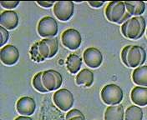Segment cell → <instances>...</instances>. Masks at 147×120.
Instances as JSON below:
<instances>
[{
  "label": "cell",
  "mask_w": 147,
  "mask_h": 120,
  "mask_svg": "<svg viewBox=\"0 0 147 120\" xmlns=\"http://www.w3.org/2000/svg\"><path fill=\"white\" fill-rule=\"evenodd\" d=\"M66 120H86L84 115L79 109H72L69 111L66 115Z\"/></svg>",
  "instance_id": "24"
},
{
  "label": "cell",
  "mask_w": 147,
  "mask_h": 120,
  "mask_svg": "<svg viewBox=\"0 0 147 120\" xmlns=\"http://www.w3.org/2000/svg\"><path fill=\"white\" fill-rule=\"evenodd\" d=\"M16 109L18 113L23 116H30L34 114L36 109V103L34 99L30 97H22L16 103Z\"/></svg>",
  "instance_id": "12"
},
{
  "label": "cell",
  "mask_w": 147,
  "mask_h": 120,
  "mask_svg": "<svg viewBox=\"0 0 147 120\" xmlns=\"http://www.w3.org/2000/svg\"><path fill=\"white\" fill-rule=\"evenodd\" d=\"M66 66H67V69L70 74H77L82 66V58L75 54H71L67 58Z\"/></svg>",
  "instance_id": "19"
},
{
  "label": "cell",
  "mask_w": 147,
  "mask_h": 120,
  "mask_svg": "<svg viewBox=\"0 0 147 120\" xmlns=\"http://www.w3.org/2000/svg\"><path fill=\"white\" fill-rule=\"evenodd\" d=\"M42 80L44 86L48 91H54L59 89L63 83L62 75L53 69L43 72Z\"/></svg>",
  "instance_id": "9"
},
{
  "label": "cell",
  "mask_w": 147,
  "mask_h": 120,
  "mask_svg": "<svg viewBox=\"0 0 147 120\" xmlns=\"http://www.w3.org/2000/svg\"><path fill=\"white\" fill-rule=\"evenodd\" d=\"M143 111L137 105L129 106L125 113V120H142Z\"/></svg>",
  "instance_id": "20"
},
{
  "label": "cell",
  "mask_w": 147,
  "mask_h": 120,
  "mask_svg": "<svg viewBox=\"0 0 147 120\" xmlns=\"http://www.w3.org/2000/svg\"><path fill=\"white\" fill-rule=\"evenodd\" d=\"M45 41L47 43V44L49 45L50 48V58H53L54 56L56 55V54L58 53L59 50V43H58V39L54 38H45Z\"/></svg>",
  "instance_id": "23"
},
{
  "label": "cell",
  "mask_w": 147,
  "mask_h": 120,
  "mask_svg": "<svg viewBox=\"0 0 147 120\" xmlns=\"http://www.w3.org/2000/svg\"><path fill=\"white\" fill-rule=\"evenodd\" d=\"M61 41L63 45L67 48L70 50H76L82 44V37L78 30L74 28H69L62 34Z\"/></svg>",
  "instance_id": "8"
},
{
  "label": "cell",
  "mask_w": 147,
  "mask_h": 120,
  "mask_svg": "<svg viewBox=\"0 0 147 120\" xmlns=\"http://www.w3.org/2000/svg\"><path fill=\"white\" fill-rule=\"evenodd\" d=\"M53 100L55 104L62 111H69L74 105V96L72 93L66 88H60L54 93Z\"/></svg>",
  "instance_id": "5"
},
{
  "label": "cell",
  "mask_w": 147,
  "mask_h": 120,
  "mask_svg": "<svg viewBox=\"0 0 147 120\" xmlns=\"http://www.w3.org/2000/svg\"><path fill=\"white\" fill-rule=\"evenodd\" d=\"M101 99L105 104L117 105L123 100L124 93L121 88L116 84L111 83L103 87L100 93Z\"/></svg>",
  "instance_id": "4"
},
{
  "label": "cell",
  "mask_w": 147,
  "mask_h": 120,
  "mask_svg": "<svg viewBox=\"0 0 147 120\" xmlns=\"http://www.w3.org/2000/svg\"><path fill=\"white\" fill-rule=\"evenodd\" d=\"M0 59L3 64L8 66L14 65L19 59L18 49L11 44L3 46L0 49Z\"/></svg>",
  "instance_id": "10"
},
{
  "label": "cell",
  "mask_w": 147,
  "mask_h": 120,
  "mask_svg": "<svg viewBox=\"0 0 147 120\" xmlns=\"http://www.w3.org/2000/svg\"><path fill=\"white\" fill-rule=\"evenodd\" d=\"M125 3L131 16H141L146 10V3L143 1H126Z\"/></svg>",
  "instance_id": "17"
},
{
  "label": "cell",
  "mask_w": 147,
  "mask_h": 120,
  "mask_svg": "<svg viewBox=\"0 0 147 120\" xmlns=\"http://www.w3.org/2000/svg\"><path fill=\"white\" fill-rule=\"evenodd\" d=\"M42 76H43V72H39L33 78V86L36 89L37 91L40 93H47L49 92L44 86L43 80H42Z\"/></svg>",
  "instance_id": "21"
},
{
  "label": "cell",
  "mask_w": 147,
  "mask_h": 120,
  "mask_svg": "<svg viewBox=\"0 0 147 120\" xmlns=\"http://www.w3.org/2000/svg\"><path fill=\"white\" fill-rule=\"evenodd\" d=\"M74 5L72 1H59L54 5V13L59 20L66 22L72 18Z\"/></svg>",
  "instance_id": "7"
},
{
  "label": "cell",
  "mask_w": 147,
  "mask_h": 120,
  "mask_svg": "<svg viewBox=\"0 0 147 120\" xmlns=\"http://www.w3.org/2000/svg\"><path fill=\"white\" fill-rule=\"evenodd\" d=\"M14 120H34L33 119L28 117V116H19L18 118H16Z\"/></svg>",
  "instance_id": "30"
},
{
  "label": "cell",
  "mask_w": 147,
  "mask_h": 120,
  "mask_svg": "<svg viewBox=\"0 0 147 120\" xmlns=\"http://www.w3.org/2000/svg\"><path fill=\"white\" fill-rule=\"evenodd\" d=\"M77 85H84V87H90L94 83V74L88 68L82 69L76 76Z\"/></svg>",
  "instance_id": "18"
},
{
  "label": "cell",
  "mask_w": 147,
  "mask_h": 120,
  "mask_svg": "<svg viewBox=\"0 0 147 120\" xmlns=\"http://www.w3.org/2000/svg\"><path fill=\"white\" fill-rule=\"evenodd\" d=\"M38 33L43 38H54L58 34V23L54 18L47 16L41 19L38 24Z\"/></svg>",
  "instance_id": "6"
},
{
  "label": "cell",
  "mask_w": 147,
  "mask_h": 120,
  "mask_svg": "<svg viewBox=\"0 0 147 120\" xmlns=\"http://www.w3.org/2000/svg\"><path fill=\"white\" fill-rule=\"evenodd\" d=\"M38 50H39L40 55L42 56L43 58H45V59L50 58V54H51L50 48L47 44V43L45 41V39L38 42Z\"/></svg>",
  "instance_id": "22"
},
{
  "label": "cell",
  "mask_w": 147,
  "mask_h": 120,
  "mask_svg": "<svg viewBox=\"0 0 147 120\" xmlns=\"http://www.w3.org/2000/svg\"><path fill=\"white\" fill-rule=\"evenodd\" d=\"M125 112L122 105H111L105 113V120H124Z\"/></svg>",
  "instance_id": "15"
},
{
  "label": "cell",
  "mask_w": 147,
  "mask_h": 120,
  "mask_svg": "<svg viewBox=\"0 0 147 120\" xmlns=\"http://www.w3.org/2000/svg\"><path fill=\"white\" fill-rule=\"evenodd\" d=\"M146 28V20L142 16L133 17L121 26L122 34L127 38L136 40L143 36Z\"/></svg>",
  "instance_id": "2"
},
{
  "label": "cell",
  "mask_w": 147,
  "mask_h": 120,
  "mask_svg": "<svg viewBox=\"0 0 147 120\" xmlns=\"http://www.w3.org/2000/svg\"><path fill=\"white\" fill-rule=\"evenodd\" d=\"M30 54H31V58L33 60L36 61V62H43L45 59L42 58V56L39 54V50H38V43H36L35 44H34L31 50H30Z\"/></svg>",
  "instance_id": "25"
},
{
  "label": "cell",
  "mask_w": 147,
  "mask_h": 120,
  "mask_svg": "<svg viewBox=\"0 0 147 120\" xmlns=\"http://www.w3.org/2000/svg\"><path fill=\"white\" fill-rule=\"evenodd\" d=\"M146 36H147V30H146Z\"/></svg>",
  "instance_id": "31"
},
{
  "label": "cell",
  "mask_w": 147,
  "mask_h": 120,
  "mask_svg": "<svg viewBox=\"0 0 147 120\" xmlns=\"http://www.w3.org/2000/svg\"><path fill=\"white\" fill-rule=\"evenodd\" d=\"M88 3L93 7V8H96V9H98V8H100L101 6L105 3V2H100V1H90V2H88Z\"/></svg>",
  "instance_id": "29"
},
{
  "label": "cell",
  "mask_w": 147,
  "mask_h": 120,
  "mask_svg": "<svg viewBox=\"0 0 147 120\" xmlns=\"http://www.w3.org/2000/svg\"><path fill=\"white\" fill-rule=\"evenodd\" d=\"M130 99L136 105L144 107L147 105V88L137 86L135 87L130 93Z\"/></svg>",
  "instance_id": "14"
},
{
  "label": "cell",
  "mask_w": 147,
  "mask_h": 120,
  "mask_svg": "<svg viewBox=\"0 0 147 120\" xmlns=\"http://www.w3.org/2000/svg\"><path fill=\"white\" fill-rule=\"evenodd\" d=\"M105 16L110 22L118 24L126 22L131 17L126 9L125 2L120 1L109 3L105 9Z\"/></svg>",
  "instance_id": "3"
},
{
  "label": "cell",
  "mask_w": 147,
  "mask_h": 120,
  "mask_svg": "<svg viewBox=\"0 0 147 120\" xmlns=\"http://www.w3.org/2000/svg\"><path fill=\"white\" fill-rule=\"evenodd\" d=\"M133 82L140 87H147V66L143 65L136 68L132 73Z\"/></svg>",
  "instance_id": "16"
},
{
  "label": "cell",
  "mask_w": 147,
  "mask_h": 120,
  "mask_svg": "<svg viewBox=\"0 0 147 120\" xmlns=\"http://www.w3.org/2000/svg\"><path fill=\"white\" fill-rule=\"evenodd\" d=\"M0 34H1V47L3 48V45L9 41V33L7 29L3 27H0Z\"/></svg>",
  "instance_id": "26"
},
{
  "label": "cell",
  "mask_w": 147,
  "mask_h": 120,
  "mask_svg": "<svg viewBox=\"0 0 147 120\" xmlns=\"http://www.w3.org/2000/svg\"><path fill=\"white\" fill-rule=\"evenodd\" d=\"M0 4L5 8V9H13L14 8H16L19 4V2L18 1H7V2H0Z\"/></svg>",
  "instance_id": "27"
},
{
  "label": "cell",
  "mask_w": 147,
  "mask_h": 120,
  "mask_svg": "<svg viewBox=\"0 0 147 120\" xmlns=\"http://www.w3.org/2000/svg\"><path fill=\"white\" fill-rule=\"evenodd\" d=\"M123 64L129 68H138L143 64L146 59V53L143 47L127 45L121 51Z\"/></svg>",
  "instance_id": "1"
},
{
  "label": "cell",
  "mask_w": 147,
  "mask_h": 120,
  "mask_svg": "<svg viewBox=\"0 0 147 120\" xmlns=\"http://www.w3.org/2000/svg\"><path fill=\"white\" fill-rule=\"evenodd\" d=\"M55 1H51V2H45V1H40V2H37V3L44 8H50L53 5H55Z\"/></svg>",
  "instance_id": "28"
},
{
  "label": "cell",
  "mask_w": 147,
  "mask_h": 120,
  "mask_svg": "<svg viewBox=\"0 0 147 120\" xmlns=\"http://www.w3.org/2000/svg\"><path fill=\"white\" fill-rule=\"evenodd\" d=\"M83 59L88 67L97 68L103 63V55L98 48H89L84 50L83 54Z\"/></svg>",
  "instance_id": "11"
},
{
  "label": "cell",
  "mask_w": 147,
  "mask_h": 120,
  "mask_svg": "<svg viewBox=\"0 0 147 120\" xmlns=\"http://www.w3.org/2000/svg\"><path fill=\"white\" fill-rule=\"evenodd\" d=\"M0 24L7 30H13L16 28L18 24V13L12 10L3 12L0 16Z\"/></svg>",
  "instance_id": "13"
}]
</instances>
